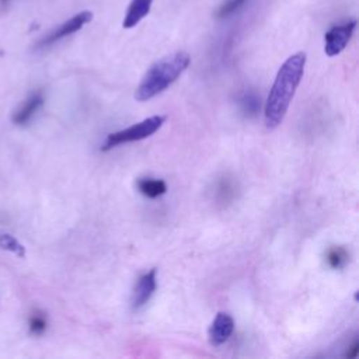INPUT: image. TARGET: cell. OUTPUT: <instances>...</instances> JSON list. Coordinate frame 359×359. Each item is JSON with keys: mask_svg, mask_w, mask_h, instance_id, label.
I'll list each match as a JSON object with an SVG mask.
<instances>
[{"mask_svg": "<svg viewBox=\"0 0 359 359\" xmlns=\"http://www.w3.org/2000/svg\"><path fill=\"white\" fill-rule=\"evenodd\" d=\"M304 65L306 55L303 52H297L289 56L279 67L265 102L264 121L266 128L273 129L282 123L296 88L302 81Z\"/></svg>", "mask_w": 359, "mask_h": 359, "instance_id": "cell-1", "label": "cell"}, {"mask_svg": "<svg viewBox=\"0 0 359 359\" xmlns=\"http://www.w3.org/2000/svg\"><path fill=\"white\" fill-rule=\"evenodd\" d=\"M189 63L191 57L187 52H175L157 60L139 83L135 98L137 101H147L163 93L187 70Z\"/></svg>", "mask_w": 359, "mask_h": 359, "instance_id": "cell-2", "label": "cell"}, {"mask_svg": "<svg viewBox=\"0 0 359 359\" xmlns=\"http://www.w3.org/2000/svg\"><path fill=\"white\" fill-rule=\"evenodd\" d=\"M164 121H165L164 116L153 115V116H149V118L135 123V125H130L126 129L109 133L105 137V140H104V143L101 146V150L107 151V150H111L112 147L123 144V143L137 142V140L146 139V137L151 136L154 132H157L163 126Z\"/></svg>", "mask_w": 359, "mask_h": 359, "instance_id": "cell-3", "label": "cell"}, {"mask_svg": "<svg viewBox=\"0 0 359 359\" xmlns=\"http://www.w3.org/2000/svg\"><path fill=\"white\" fill-rule=\"evenodd\" d=\"M356 28V21L351 20L339 25H334L324 35V52L328 56L339 55L351 41Z\"/></svg>", "mask_w": 359, "mask_h": 359, "instance_id": "cell-4", "label": "cell"}, {"mask_svg": "<svg viewBox=\"0 0 359 359\" xmlns=\"http://www.w3.org/2000/svg\"><path fill=\"white\" fill-rule=\"evenodd\" d=\"M93 18V13L91 11H80L77 14H74L73 17H70L67 21H65L63 24H60L59 27H56L53 31H50L46 36H43L38 46L43 48V46H49L53 45L55 42L80 31L87 22H90Z\"/></svg>", "mask_w": 359, "mask_h": 359, "instance_id": "cell-5", "label": "cell"}, {"mask_svg": "<svg viewBox=\"0 0 359 359\" xmlns=\"http://www.w3.org/2000/svg\"><path fill=\"white\" fill-rule=\"evenodd\" d=\"M156 287H157V269L153 268L137 279L136 286L133 289V294H132V307L135 310L142 309L151 299V296L156 292Z\"/></svg>", "mask_w": 359, "mask_h": 359, "instance_id": "cell-6", "label": "cell"}, {"mask_svg": "<svg viewBox=\"0 0 359 359\" xmlns=\"http://www.w3.org/2000/svg\"><path fill=\"white\" fill-rule=\"evenodd\" d=\"M234 331V320L230 314L220 311L209 327V342L215 346L224 344Z\"/></svg>", "mask_w": 359, "mask_h": 359, "instance_id": "cell-7", "label": "cell"}, {"mask_svg": "<svg viewBox=\"0 0 359 359\" xmlns=\"http://www.w3.org/2000/svg\"><path fill=\"white\" fill-rule=\"evenodd\" d=\"M43 94L41 91H35L31 95H28L21 105L14 111L13 114V122L18 126L27 125L31 122V119L38 114V111L43 105Z\"/></svg>", "mask_w": 359, "mask_h": 359, "instance_id": "cell-8", "label": "cell"}, {"mask_svg": "<svg viewBox=\"0 0 359 359\" xmlns=\"http://www.w3.org/2000/svg\"><path fill=\"white\" fill-rule=\"evenodd\" d=\"M151 4H153V0H130L122 22L123 28L136 27L150 13Z\"/></svg>", "mask_w": 359, "mask_h": 359, "instance_id": "cell-9", "label": "cell"}, {"mask_svg": "<svg viewBox=\"0 0 359 359\" xmlns=\"http://www.w3.org/2000/svg\"><path fill=\"white\" fill-rule=\"evenodd\" d=\"M136 185L142 195L151 199L158 198L167 192V184L164 180H160V178H150V177L139 178Z\"/></svg>", "mask_w": 359, "mask_h": 359, "instance_id": "cell-10", "label": "cell"}, {"mask_svg": "<svg viewBox=\"0 0 359 359\" xmlns=\"http://www.w3.org/2000/svg\"><path fill=\"white\" fill-rule=\"evenodd\" d=\"M327 262L331 268L339 269L344 268L349 259V254L344 247H331L325 254Z\"/></svg>", "mask_w": 359, "mask_h": 359, "instance_id": "cell-11", "label": "cell"}, {"mask_svg": "<svg viewBox=\"0 0 359 359\" xmlns=\"http://www.w3.org/2000/svg\"><path fill=\"white\" fill-rule=\"evenodd\" d=\"M28 327H29V331L35 335H41L46 327H48V320H46V316L43 313H35L29 317V321H28Z\"/></svg>", "mask_w": 359, "mask_h": 359, "instance_id": "cell-12", "label": "cell"}, {"mask_svg": "<svg viewBox=\"0 0 359 359\" xmlns=\"http://www.w3.org/2000/svg\"><path fill=\"white\" fill-rule=\"evenodd\" d=\"M248 0H227L224 1L219 10H217V17L219 18H226L231 14H234L236 11H238Z\"/></svg>", "mask_w": 359, "mask_h": 359, "instance_id": "cell-13", "label": "cell"}, {"mask_svg": "<svg viewBox=\"0 0 359 359\" xmlns=\"http://www.w3.org/2000/svg\"><path fill=\"white\" fill-rule=\"evenodd\" d=\"M0 245L6 250H10L11 252L22 257L24 255V247L10 234H1L0 236Z\"/></svg>", "mask_w": 359, "mask_h": 359, "instance_id": "cell-14", "label": "cell"}, {"mask_svg": "<svg viewBox=\"0 0 359 359\" xmlns=\"http://www.w3.org/2000/svg\"><path fill=\"white\" fill-rule=\"evenodd\" d=\"M241 108L244 112L248 114H255L259 109V98H257L254 94H245L240 100Z\"/></svg>", "mask_w": 359, "mask_h": 359, "instance_id": "cell-15", "label": "cell"}, {"mask_svg": "<svg viewBox=\"0 0 359 359\" xmlns=\"http://www.w3.org/2000/svg\"><path fill=\"white\" fill-rule=\"evenodd\" d=\"M358 352H359V342H358V339H355V341L352 342V345L348 348L345 356H346V358H355V356L358 355Z\"/></svg>", "mask_w": 359, "mask_h": 359, "instance_id": "cell-16", "label": "cell"}, {"mask_svg": "<svg viewBox=\"0 0 359 359\" xmlns=\"http://www.w3.org/2000/svg\"><path fill=\"white\" fill-rule=\"evenodd\" d=\"M11 0H0V4L1 6H6V4H8Z\"/></svg>", "mask_w": 359, "mask_h": 359, "instance_id": "cell-17", "label": "cell"}]
</instances>
